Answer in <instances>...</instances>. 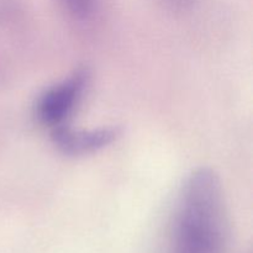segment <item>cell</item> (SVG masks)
I'll return each instance as SVG.
<instances>
[{
  "instance_id": "obj_3",
  "label": "cell",
  "mask_w": 253,
  "mask_h": 253,
  "mask_svg": "<svg viewBox=\"0 0 253 253\" xmlns=\"http://www.w3.org/2000/svg\"><path fill=\"white\" fill-rule=\"evenodd\" d=\"M120 136V130L114 126L98 128H72L61 126L51 131L53 145L62 153L68 156H84L98 152L115 142Z\"/></svg>"
},
{
  "instance_id": "obj_1",
  "label": "cell",
  "mask_w": 253,
  "mask_h": 253,
  "mask_svg": "<svg viewBox=\"0 0 253 253\" xmlns=\"http://www.w3.org/2000/svg\"><path fill=\"white\" fill-rule=\"evenodd\" d=\"M227 216L220 178L210 168L193 170L178 193L167 253H225Z\"/></svg>"
},
{
  "instance_id": "obj_2",
  "label": "cell",
  "mask_w": 253,
  "mask_h": 253,
  "mask_svg": "<svg viewBox=\"0 0 253 253\" xmlns=\"http://www.w3.org/2000/svg\"><path fill=\"white\" fill-rule=\"evenodd\" d=\"M89 82L86 69H77L41 94L36 103V118L40 124L54 130L66 126L81 101Z\"/></svg>"
},
{
  "instance_id": "obj_5",
  "label": "cell",
  "mask_w": 253,
  "mask_h": 253,
  "mask_svg": "<svg viewBox=\"0 0 253 253\" xmlns=\"http://www.w3.org/2000/svg\"><path fill=\"white\" fill-rule=\"evenodd\" d=\"M166 1L169 2V4L172 5H175V6H184V5H187L190 0H166Z\"/></svg>"
},
{
  "instance_id": "obj_4",
  "label": "cell",
  "mask_w": 253,
  "mask_h": 253,
  "mask_svg": "<svg viewBox=\"0 0 253 253\" xmlns=\"http://www.w3.org/2000/svg\"><path fill=\"white\" fill-rule=\"evenodd\" d=\"M69 14L78 20H86L95 12L98 0H61Z\"/></svg>"
}]
</instances>
